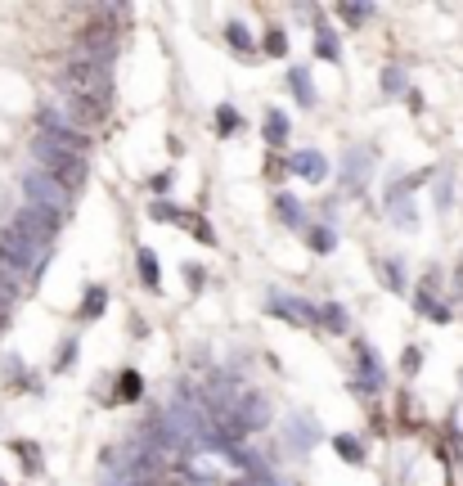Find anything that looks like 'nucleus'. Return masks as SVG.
I'll list each match as a JSON object with an SVG mask.
<instances>
[{
  "label": "nucleus",
  "instance_id": "f257e3e1",
  "mask_svg": "<svg viewBox=\"0 0 463 486\" xmlns=\"http://www.w3.org/2000/svg\"><path fill=\"white\" fill-rule=\"evenodd\" d=\"M130 18V9L126 5H100L95 9V18L82 27V36H77V54H91V59H100V63H113L117 54V23H126Z\"/></svg>",
  "mask_w": 463,
  "mask_h": 486
},
{
  "label": "nucleus",
  "instance_id": "f03ea898",
  "mask_svg": "<svg viewBox=\"0 0 463 486\" xmlns=\"http://www.w3.org/2000/svg\"><path fill=\"white\" fill-rule=\"evenodd\" d=\"M45 261H50V243L45 239L27 235V230L14 226V221L0 230V266H9L14 275H36Z\"/></svg>",
  "mask_w": 463,
  "mask_h": 486
},
{
  "label": "nucleus",
  "instance_id": "7ed1b4c3",
  "mask_svg": "<svg viewBox=\"0 0 463 486\" xmlns=\"http://www.w3.org/2000/svg\"><path fill=\"white\" fill-rule=\"evenodd\" d=\"M32 153H36V162L45 167V176H54L68 194L86 185V158H82V153H68V149L50 144L45 135H36V140H32Z\"/></svg>",
  "mask_w": 463,
  "mask_h": 486
},
{
  "label": "nucleus",
  "instance_id": "20e7f679",
  "mask_svg": "<svg viewBox=\"0 0 463 486\" xmlns=\"http://www.w3.org/2000/svg\"><path fill=\"white\" fill-rule=\"evenodd\" d=\"M23 199H27V208H41L45 217L68 221V203H72V194H68L54 176H45V171H27V176H23Z\"/></svg>",
  "mask_w": 463,
  "mask_h": 486
},
{
  "label": "nucleus",
  "instance_id": "39448f33",
  "mask_svg": "<svg viewBox=\"0 0 463 486\" xmlns=\"http://www.w3.org/2000/svg\"><path fill=\"white\" fill-rule=\"evenodd\" d=\"M68 118H72L77 131L104 126L113 118V95H104V91H68Z\"/></svg>",
  "mask_w": 463,
  "mask_h": 486
},
{
  "label": "nucleus",
  "instance_id": "423d86ee",
  "mask_svg": "<svg viewBox=\"0 0 463 486\" xmlns=\"http://www.w3.org/2000/svg\"><path fill=\"white\" fill-rule=\"evenodd\" d=\"M270 311L284 320V325H297V329H306V325H320V306L315 302H306V297H293V293H270Z\"/></svg>",
  "mask_w": 463,
  "mask_h": 486
},
{
  "label": "nucleus",
  "instance_id": "0eeeda50",
  "mask_svg": "<svg viewBox=\"0 0 463 486\" xmlns=\"http://www.w3.org/2000/svg\"><path fill=\"white\" fill-rule=\"evenodd\" d=\"M355 369H360V383H355V392H360V396H369V392H382V383H387V369H382V361H378L373 343H355Z\"/></svg>",
  "mask_w": 463,
  "mask_h": 486
},
{
  "label": "nucleus",
  "instance_id": "6e6552de",
  "mask_svg": "<svg viewBox=\"0 0 463 486\" xmlns=\"http://www.w3.org/2000/svg\"><path fill=\"white\" fill-rule=\"evenodd\" d=\"M234 414L247 423V433H256V428H265V423H270V401H265L261 392H238Z\"/></svg>",
  "mask_w": 463,
  "mask_h": 486
},
{
  "label": "nucleus",
  "instance_id": "1a4fd4ad",
  "mask_svg": "<svg viewBox=\"0 0 463 486\" xmlns=\"http://www.w3.org/2000/svg\"><path fill=\"white\" fill-rule=\"evenodd\" d=\"M288 167H293V176H302V180H311V185H320V180L329 176V158H324L320 149H297V153L288 158Z\"/></svg>",
  "mask_w": 463,
  "mask_h": 486
},
{
  "label": "nucleus",
  "instance_id": "9d476101",
  "mask_svg": "<svg viewBox=\"0 0 463 486\" xmlns=\"http://www.w3.org/2000/svg\"><path fill=\"white\" fill-rule=\"evenodd\" d=\"M288 446H293V451H302V455L320 446V428H315V419H311V414H293V419H288Z\"/></svg>",
  "mask_w": 463,
  "mask_h": 486
},
{
  "label": "nucleus",
  "instance_id": "9b49d317",
  "mask_svg": "<svg viewBox=\"0 0 463 486\" xmlns=\"http://www.w3.org/2000/svg\"><path fill=\"white\" fill-rule=\"evenodd\" d=\"M369 162H373V153H369V149H360V144H355V149H347V158H342V185H347L351 194L364 185V176H369Z\"/></svg>",
  "mask_w": 463,
  "mask_h": 486
},
{
  "label": "nucleus",
  "instance_id": "f8f14e48",
  "mask_svg": "<svg viewBox=\"0 0 463 486\" xmlns=\"http://www.w3.org/2000/svg\"><path fill=\"white\" fill-rule=\"evenodd\" d=\"M288 91L297 95L302 109H315V100H320V95H315V82H311V68H302V63L288 68Z\"/></svg>",
  "mask_w": 463,
  "mask_h": 486
},
{
  "label": "nucleus",
  "instance_id": "ddd939ff",
  "mask_svg": "<svg viewBox=\"0 0 463 486\" xmlns=\"http://www.w3.org/2000/svg\"><path fill=\"white\" fill-rule=\"evenodd\" d=\"M275 212H279V221H284L288 230H311V226H306V208H302L293 194H275Z\"/></svg>",
  "mask_w": 463,
  "mask_h": 486
},
{
  "label": "nucleus",
  "instance_id": "4468645a",
  "mask_svg": "<svg viewBox=\"0 0 463 486\" xmlns=\"http://www.w3.org/2000/svg\"><path fill=\"white\" fill-rule=\"evenodd\" d=\"M414 311H423L432 325H450V306H446V302H437V297H432V288H419V293H414Z\"/></svg>",
  "mask_w": 463,
  "mask_h": 486
},
{
  "label": "nucleus",
  "instance_id": "2eb2a0df",
  "mask_svg": "<svg viewBox=\"0 0 463 486\" xmlns=\"http://www.w3.org/2000/svg\"><path fill=\"white\" fill-rule=\"evenodd\" d=\"M135 266H140V284L158 293V288H162V266H158V257H153L149 248H140V257H135Z\"/></svg>",
  "mask_w": 463,
  "mask_h": 486
},
{
  "label": "nucleus",
  "instance_id": "dca6fc26",
  "mask_svg": "<svg viewBox=\"0 0 463 486\" xmlns=\"http://www.w3.org/2000/svg\"><path fill=\"white\" fill-rule=\"evenodd\" d=\"M320 329H329V334H347L351 329L347 306H342V302H324V306H320Z\"/></svg>",
  "mask_w": 463,
  "mask_h": 486
},
{
  "label": "nucleus",
  "instance_id": "f3484780",
  "mask_svg": "<svg viewBox=\"0 0 463 486\" xmlns=\"http://www.w3.org/2000/svg\"><path fill=\"white\" fill-rule=\"evenodd\" d=\"M315 54H320V59H333V63L342 59V45H338V32H333L329 23H320V27H315Z\"/></svg>",
  "mask_w": 463,
  "mask_h": 486
},
{
  "label": "nucleus",
  "instance_id": "a211bd4d",
  "mask_svg": "<svg viewBox=\"0 0 463 486\" xmlns=\"http://www.w3.org/2000/svg\"><path fill=\"white\" fill-rule=\"evenodd\" d=\"M261 140H265L270 149H284V144H288V118H284L279 109L265 113V135H261Z\"/></svg>",
  "mask_w": 463,
  "mask_h": 486
},
{
  "label": "nucleus",
  "instance_id": "6ab92c4d",
  "mask_svg": "<svg viewBox=\"0 0 463 486\" xmlns=\"http://www.w3.org/2000/svg\"><path fill=\"white\" fill-rule=\"evenodd\" d=\"M378 270H382V279H387V288H391V293H405V288H410L400 257H382V261H378Z\"/></svg>",
  "mask_w": 463,
  "mask_h": 486
},
{
  "label": "nucleus",
  "instance_id": "aec40b11",
  "mask_svg": "<svg viewBox=\"0 0 463 486\" xmlns=\"http://www.w3.org/2000/svg\"><path fill=\"white\" fill-rule=\"evenodd\" d=\"M104 306H109V293L95 284V288H86V297H82V320H100L104 316Z\"/></svg>",
  "mask_w": 463,
  "mask_h": 486
},
{
  "label": "nucleus",
  "instance_id": "412c9836",
  "mask_svg": "<svg viewBox=\"0 0 463 486\" xmlns=\"http://www.w3.org/2000/svg\"><path fill=\"white\" fill-rule=\"evenodd\" d=\"M261 50H265L270 59H284V54H288V32H284V27H265Z\"/></svg>",
  "mask_w": 463,
  "mask_h": 486
},
{
  "label": "nucleus",
  "instance_id": "4be33fe9",
  "mask_svg": "<svg viewBox=\"0 0 463 486\" xmlns=\"http://www.w3.org/2000/svg\"><path fill=\"white\" fill-rule=\"evenodd\" d=\"M387 208H391V226H400V230H414V226H419V217H414V203H410V199H391Z\"/></svg>",
  "mask_w": 463,
  "mask_h": 486
},
{
  "label": "nucleus",
  "instance_id": "5701e85b",
  "mask_svg": "<svg viewBox=\"0 0 463 486\" xmlns=\"http://www.w3.org/2000/svg\"><path fill=\"white\" fill-rule=\"evenodd\" d=\"M306 243H311V252H333V243H338V235H333V226H311L306 230Z\"/></svg>",
  "mask_w": 463,
  "mask_h": 486
},
{
  "label": "nucleus",
  "instance_id": "b1692460",
  "mask_svg": "<svg viewBox=\"0 0 463 486\" xmlns=\"http://www.w3.org/2000/svg\"><path fill=\"white\" fill-rule=\"evenodd\" d=\"M117 387H121V392H117L121 401H140V396H144V378H140L135 369H121V378H117Z\"/></svg>",
  "mask_w": 463,
  "mask_h": 486
},
{
  "label": "nucleus",
  "instance_id": "393cba45",
  "mask_svg": "<svg viewBox=\"0 0 463 486\" xmlns=\"http://www.w3.org/2000/svg\"><path fill=\"white\" fill-rule=\"evenodd\" d=\"M338 18H342L347 27H364V23L373 18V5H338Z\"/></svg>",
  "mask_w": 463,
  "mask_h": 486
},
{
  "label": "nucleus",
  "instance_id": "a878e982",
  "mask_svg": "<svg viewBox=\"0 0 463 486\" xmlns=\"http://www.w3.org/2000/svg\"><path fill=\"white\" fill-rule=\"evenodd\" d=\"M333 451H338L347 464H364V446H360L355 437H347V433H342V437H333Z\"/></svg>",
  "mask_w": 463,
  "mask_h": 486
},
{
  "label": "nucleus",
  "instance_id": "bb28decb",
  "mask_svg": "<svg viewBox=\"0 0 463 486\" xmlns=\"http://www.w3.org/2000/svg\"><path fill=\"white\" fill-rule=\"evenodd\" d=\"M226 41H230L238 54H252V32L243 23H226Z\"/></svg>",
  "mask_w": 463,
  "mask_h": 486
},
{
  "label": "nucleus",
  "instance_id": "cd10ccee",
  "mask_svg": "<svg viewBox=\"0 0 463 486\" xmlns=\"http://www.w3.org/2000/svg\"><path fill=\"white\" fill-rule=\"evenodd\" d=\"M382 91H387V95H410V91H405V73H400V63L382 68Z\"/></svg>",
  "mask_w": 463,
  "mask_h": 486
},
{
  "label": "nucleus",
  "instance_id": "c85d7f7f",
  "mask_svg": "<svg viewBox=\"0 0 463 486\" xmlns=\"http://www.w3.org/2000/svg\"><path fill=\"white\" fill-rule=\"evenodd\" d=\"M238 126H243L238 109H234V104H221V109H217V131H221V135H230V131H238Z\"/></svg>",
  "mask_w": 463,
  "mask_h": 486
},
{
  "label": "nucleus",
  "instance_id": "c756f323",
  "mask_svg": "<svg viewBox=\"0 0 463 486\" xmlns=\"http://www.w3.org/2000/svg\"><path fill=\"white\" fill-rule=\"evenodd\" d=\"M149 217H153V221H171V226H176V221H180V208H176V203H162V199H158V203L149 208Z\"/></svg>",
  "mask_w": 463,
  "mask_h": 486
},
{
  "label": "nucleus",
  "instance_id": "7c9ffc66",
  "mask_svg": "<svg viewBox=\"0 0 463 486\" xmlns=\"http://www.w3.org/2000/svg\"><path fill=\"white\" fill-rule=\"evenodd\" d=\"M450 199H455V185H450V171H441V185H437V208L446 212V208H450Z\"/></svg>",
  "mask_w": 463,
  "mask_h": 486
},
{
  "label": "nucleus",
  "instance_id": "2f4dec72",
  "mask_svg": "<svg viewBox=\"0 0 463 486\" xmlns=\"http://www.w3.org/2000/svg\"><path fill=\"white\" fill-rule=\"evenodd\" d=\"M400 369H405V374L414 378V374L423 369V352H419V347H405V356H400Z\"/></svg>",
  "mask_w": 463,
  "mask_h": 486
},
{
  "label": "nucleus",
  "instance_id": "473e14b6",
  "mask_svg": "<svg viewBox=\"0 0 463 486\" xmlns=\"http://www.w3.org/2000/svg\"><path fill=\"white\" fill-rule=\"evenodd\" d=\"M203 279H207V270H203V266H189V261H185V284H189V288H203Z\"/></svg>",
  "mask_w": 463,
  "mask_h": 486
},
{
  "label": "nucleus",
  "instance_id": "72a5a7b5",
  "mask_svg": "<svg viewBox=\"0 0 463 486\" xmlns=\"http://www.w3.org/2000/svg\"><path fill=\"white\" fill-rule=\"evenodd\" d=\"M0 374H5V378H27V374H23V361H18V356H5V361H0Z\"/></svg>",
  "mask_w": 463,
  "mask_h": 486
},
{
  "label": "nucleus",
  "instance_id": "f704fd0d",
  "mask_svg": "<svg viewBox=\"0 0 463 486\" xmlns=\"http://www.w3.org/2000/svg\"><path fill=\"white\" fill-rule=\"evenodd\" d=\"M149 190H153V194H167V190H171V171H158V176L149 180Z\"/></svg>",
  "mask_w": 463,
  "mask_h": 486
},
{
  "label": "nucleus",
  "instance_id": "c9c22d12",
  "mask_svg": "<svg viewBox=\"0 0 463 486\" xmlns=\"http://www.w3.org/2000/svg\"><path fill=\"white\" fill-rule=\"evenodd\" d=\"M72 356H77V343H63V352H59V369H68Z\"/></svg>",
  "mask_w": 463,
  "mask_h": 486
},
{
  "label": "nucleus",
  "instance_id": "e433bc0d",
  "mask_svg": "<svg viewBox=\"0 0 463 486\" xmlns=\"http://www.w3.org/2000/svg\"><path fill=\"white\" fill-rule=\"evenodd\" d=\"M140 486H171V482H153V478H144V482H140Z\"/></svg>",
  "mask_w": 463,
  "mask_h": 486
},
{
  "label": "nucleus",
  "instance_id": "4c0bfd02",
  "mask_svg": "<svg viewBox=\"0 0 463 486\" xmlns=\"http://www.w3.org/2000/svg\"><path fill=\"white\" fill-rule=\"evenodd\" d=\"M459 378H463V374H459Z\"/></svg>",
  "mask_w": 463,
  "mask_h": 486
}]
</instances>
